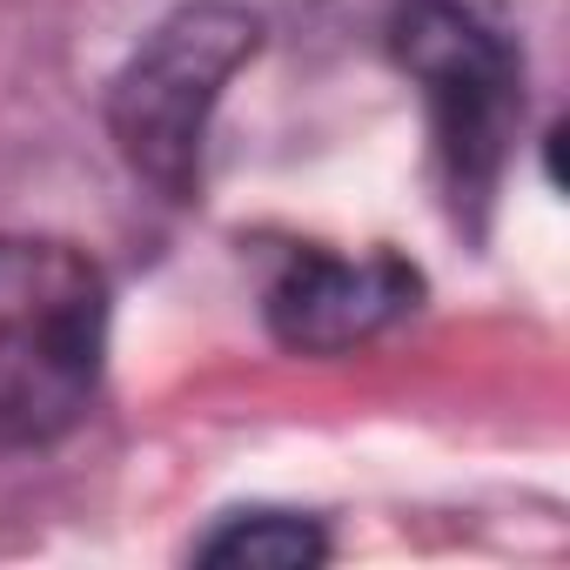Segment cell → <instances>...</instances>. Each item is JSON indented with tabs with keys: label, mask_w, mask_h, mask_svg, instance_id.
<instances>
[{
	"label": "cell",
	"mask_w": 570,
	"mask_h": 570,
	"mask_svg": "<svg viewBox=\"0 0 570 570\" xmlns=\"http://www.w3.org/2000/svg\"><path fill=\"white\" fill-rule=\"evenodd\" d=\"M108 363V282L68 242H0V450L68 436Z\"/></svg>",
	"instance_id": "obj_1"
},
{
	"label": "cell",
	"mask_w": 570,
	"mask_h": 570,
	"mask_svg": "<svg viewBox=\"0 0 570 570\" xmlns=\"http://www.w3.org/2000/svg\"><path fill=\"white\" fill-rule=\"evenodd\" d=\"M255 41H262L255 14L228 8V0H195L128 55L108 95V135L141 181H155L175 202L202 188L215 101L255 55Z\"/></svg>",
	"instance_id": "obj_2"
},
{
	"label": "cell",
	"mask_w": 570,
	"mask_h": 570,
	"mask_svg": "<svg viewBox=\"0 0 570 570\" xmlns=\"http://www.w3.org/2000/svg\"><path fill=\"white\" fill-rule=\"evenodd\" d=\"M396 61L416 75L430 101L436 155H443L456 202L483 208L503 175L510 135L523 121L517 48L497 28H483L470 8H456V0H410L396 14Z\"/></svg>",
	"instance_id": "obj_3"
},
{
	"label": "cell",
	"mask_w": 570,
	"mask_h": 570,
	"mask_svg": "<svg viewBox=\"0 0 570 570\" xmlns=\"http://www.w3.org/2000/svg\"><path fill=\"white\" fill-rule=\"evenodd\" d=\"M410 303L416 268L396 255H296L268 289V330L303 356H336L390 330Z\"/></svg>",
	"instance_id": "obj_4"
},
{
	"label": "cell",
	"mask_w": 570,
	"mask_h": 570,
	"mask_svg": "<svg viewBox=\"0 0 570 570\" xmlns=\"http://www.w3.org/2000/svg\"><path fill=\"white\" fill-rule=\"evenodd\" d=\"M195 557L202 563H222V570H303V563H323L330 543H323L316 523H303L289 510H242Z\"/></svg>",
	"instance_id": "obj_5"
}]
</instances>
